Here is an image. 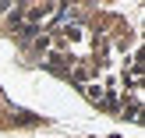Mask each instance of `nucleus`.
Returning <instances> with one entry per match:
<instances>
[{
  "label": "nucleus",
  "instance_id": "obj_2",
  "mask_svg": "<svg viewBox=\"0 0 145 138\" xmlns=\"http://www.w3.org/2000/svg\"><path fill=\"white\" fill-rule=\"evenodd\" d=\"M106 138H120V135H106Z\"/></svg>",
  "mask_w": 145,
  "mask_h": 138
},
{
  "label": "nucleus",
  "instance_id": "obj_1",
  "mask_svg": "<svg viewBox=\"0 0 145 138\" xmlns=\"http://www.w3.org/2000/svg\"><path fill=\"white\" fill-rule=\"evenodd\" d=\"M0 28L103 113L142 117V4H0Z\"/></svg>",
  "mask_w": 145,
  "mask_h": 138
}]
</instances>
